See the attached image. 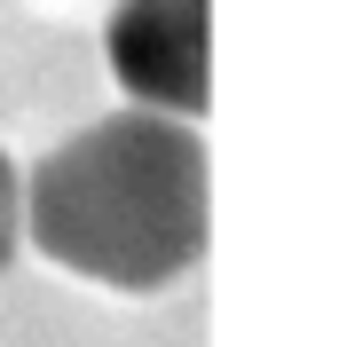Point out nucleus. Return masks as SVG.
<instances>
[{"label":"nucleus","instance_id":"f03ea898","mask_svg":"<svg viewBox=\"0 0 355 347\" xmlns=\"http://www.w3.org/2000/svg\"><path fill=\"white\" fill-rule=\"evenodd\" d=\"M111 71L142 111L198 118L214 103V0H119Z\"/></svg>","mask_w":355,"mask_h":347},{"label":"nucleus","instance_id":"7ed1b4c3","mask_svg":"<svg viewBox=\"0 0 355 347\" xmlns=\"http://www.w3.org/2000/svg\"><path fill=\"white\" fill-rule=\"evenodd\" d=\"M16 229H24V181H16L8 150H0V269H8V253H16Z\"/></svg>","mask_w":355,"mask_h":347},{"label":"nucleus","instance_id":"f257e3e1","mask_svg":"<svg viewBox=\"0 0 355 347\" xmlns=\"http://www.w3.org/2000/svg\"><path fill=\"white\" fill-rule=\"evenodd\" d=\"M24 221L40 253L111 292H158L205 253V142L182 118L127 111L40 158Z\"/></svg>","mask_w":355,"mask_h":347}]
</instances>
